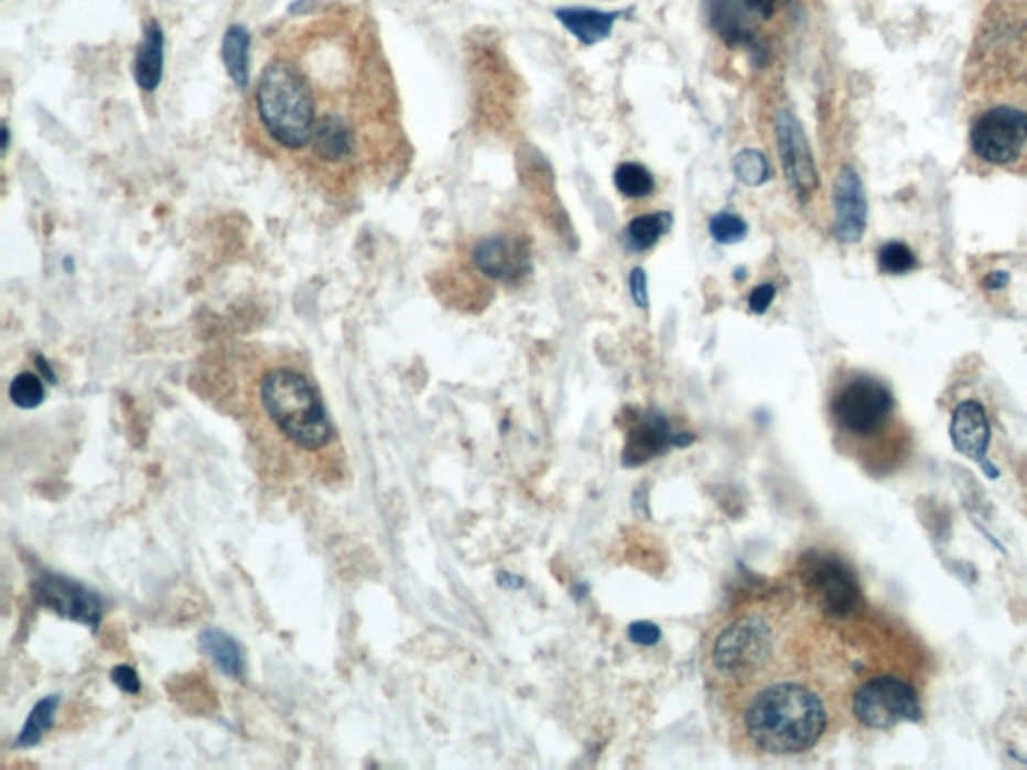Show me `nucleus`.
Segmentation results:
<instances>
[{
    "instance_id": "f257e3e1",
    "label": "nucleus",
    "mask_w": 1027,
    "mask_h": 770,
    "mask_svg": "<svg viewBox=\"0 0 1027 770\" xmlns=\"http://www.w3.org/2000/svg\"><path fill=\"white\" fill-rule=\"evenodd\" d=\"M235 412L266 468L281 480L334 484L344 476V447L307 373L273 361L239 383Z\"/></svg>"
},
{
    "instance_id": "f03ea898",
    "label": "nucleus",
    "mask_w": 1027,
    "mask_h": 770,
    "mask_svg": "<svg viewBox=\"0 0 1027 770\" xmlns=\"http://www.w3.org/2000/svg\"><path fill=\"white\" fill-rule=\"evenodd\" d=\"M725 708L731 735L755 755H801L815 748L833 725V704L821 681L779 682Z\"/></svg>"
},
{
    "instance_id": "7ed1b4c3",
    "label": "nucleus",
    "mask_w": 1027,
    "mask_h": 770,
    "mask_svg": "<svg viewBox=\"0 0 1027 770\" xmlns=\"http://www.w3.org/2000/svg\"><path fill=\"white\" fill-rule=\"evenodd\" d=\"M973 101L1027 109V0L985 4L963 67Z\"/></svg>"
},
{
    "instance_id": "20e7f679",
    "label": "nucleus",
    "mask_w": 1027,
    "mask_h": 770,
    "mask_svg": "<svg viewBox=\"0 0 1027 770\" xmlns=\"http://www.w3.org/2000/svg\"><path fill=\"white\" fill-rule=\"evenodd\" d=\"M829 413L843 446L861 456L873 449L872 468H879L875 449H882L887 468H895L904 452V434L894 395L882 381L865 373L845 376L833 388Z\"/></svg>"
},
{
    "instance_id": "39448f33",
    "label": "nucleus",
    "mask_w": 1027,
    "mask_h": 770,
    "mask_svg": "<svg viewBox=\"0 0 1027 770\" xmlns=\"http://www.w3.org/2000/svg\"><path fill=\"white\" fill-rule=\"evenodd\" d=\"M257 117L275 145L302 151L312 143L317 105L302 68L285 58L263 68L256 93Z\"/></svg>"
},
{
    "instance_id": "423d86ee",
    "label": "nucleus",
    "mask_w": 1027,
    "mask_h": 770,
    "mask_svg": "<svg viewBox=\"0 0 1027 770\" xmlns=\"http://www.w3.org/2000/svg\"><path fill=\"white\" fill-rule=\"evenodd\" d=\"M973 153L995 167L1017 171L1027 165V109L985 105L973 117Z\"/></svg>"
},
{
    "instance_id": "0eeeda50",
    "label": "nucleus",
    "mask_w": 1027,
    "mask_h": 770,
    "mask_svg": "<svg viewBox=\"0 0 1027 770\" xmlns=\"http://www.w3.org/2000/svg\"><path fill=\"white\" fill-rule=\"evenodd\" d=\"M855 720L867 728H889L901 720H916L919 698L911 684L891 676H873L851 698Z\"/></svg>"
},
{
    "instance_id": "6e6552de",
    "label": "nucleus",
    "mask_w": 1027,
    "mask_h": 770,
    "mask_svg": "<svg viewBox=\"0 0 1027 770\" xmlns=\"http://www.w3.org/2000/svg\"><path fill=\"white\" fill-rule=\"evenodd\" d=\"M801 584L811 606L831 618H848L860 610L861 592L843 562L829 556H811L803 562Z\"/></svg>"
},
{
    "instance_id": "1a4fd4ad",
    "label": "nucleus",
    "mask_w": 1027,
    "mask_h": 770,
    "mask_svg": "<svg viewBox=\"0 0 1027 770\" xmlns=\"http://www.w3.org/2000/svg\"><path fill=\"white\" fill-rule=\"evenodd\" d=\"M775 127H777V143H779L777 147H779L785 175L793 185L797 195L804 199L817 189L819 177H817L815 163H813V155L807 143L803 127L797 121L793 112L789 111L777 112Z\"/></svg>"
},
{
    "instance_id": "9d476101",
    "label": "nucleus",
    "mask_w": 1027,
    "mask_h": 770,
    "mask_svg": "<svg viewBox=\"0 0 1027 770\" xmlns=\"http://www.w3.org/2000/svg\"><path fill=\"white\" fill-rule=\"evenodd\" d=\"M474 265L490 280L512 283L522 280L532 268L530 251L520 239L496 235L478 241L474 247Z\"/></svg>"
},
{
    "instance_id": "9b49d317",
    "label": "nucleus",
    "mask_w": 1027,
    "mask_h": 770,
    "mask_svg": "<svg viewBox=\"0 0 1027 770\" xmlns=\"http://www.w3.org/2000/svg\"><path fill=\"white\" fill-rule=\"evenodd\" d=\"M34 596L43 606L55 610L56 615L67 616L71 620H77L83 625L95 626L99 622V616H101L99 598H95L90 592L85 590L75 582H68L58 576L39 578L34 584Z\"/></svg>"
},
{
    "instance_id": "f8f14e48",
    "label": "nucleus",
    "mask_w": 1027,
    "mask_h": 770,
    "mask_svg": "<svg viewBox=\"0 0 1027 770\" xmlns=\"http://www.w3.org/2000/svg\"><path fill=\"white\" fill-rule=\"evenodd\" d=\"M837 235L843 243H857L867 224V202L863 185L853 169L841 171L835 183Z\"/></svg>"
},
{
    "instance_id": "ddd939ff",
    "label": "nucleus",
    "mask_w": 1027,
    "mask_h": 770,
    "mask_svg": "<svg viewBox=\"0 0 1027 770\" xmlns=\"http://www.w3.org/2000/svg\"><path fill=\"white\" fill-rule=\"evenodd\" d=\"M310 149H312L313 156L325 165L346 163L356 151L354 127L347 123L344 115H337L334 111L322 112L313 129Z\"/></svg>"
},
{
    "instance_id": "4468645a",
    "label": "nucleus",
    "mask_w": 1027,
    "mask_h": 770,
    "mask_svg": "<svg viewBox=\"0 0 1027 770\" xmlns=\"http://www.w3.org/2000/svg\"><path fill=\"white\" fill-rule=\"evenodd\" d=\"M990 437H992V432H990L987 415L983 412L982 405L977 402H963L958 405L951 420L953 446L958 447L963 456L982 464L985 469L990 466L985 459Z\"/></svg>"
},
{
    "instance_id": "2eb2a0df",
    "label": "nucleus",
    "mask_w": 1027,
    "mask_h": 770,
    "mask_svg": "<svg viewBox=\"0 0 1027 770\" xmlns=\"http://www.w3.org/2000/svg\"><path fill=\"white\" fill-rule=\"evenodd\" d=\"M165 63V34L156 21L145 26L143 41L134 55V80L141 89L153 93L161 85Z\"/></svg>"
},
{
    "instance_id": "dca6fc26",
    "label": "nucleus",
    "mask_w": 1027,
    "mask_h": 770,
    "mask_svg": "<svg viewBox=\"0 0 1027 770\" xmlns=\"http://www.w3.org/2000/svg\"><path fill=\"white\" fill-rule=\"evenodd\" d=\"M620 14L623 12H603L594 9H560L556 12L560 23L584 45H596L606 36H610Z\"/></svg>"
},
{
    "instance_id": "f3484780",
    "label": "nucleus",
    "mask_w": 1027,
    "mask_h": 770,
    "mask_svg": "<svg viewBox=\"0 0 1027 770\" xmlns=\"http://www.w3.org/2000/svg\"><path fill=\"white\" fill-rule=\"evenodd\" d=\"M249 46H251V34L246 26L231 24L225 31L224 45H221L225 68L234 80L235 87L241 90L247 89V83H249Z\"/></svg>"
},
{
    "instance_id": "a211bd4d",
    "label": "nucleus",
    "mask_w": 1027,
    "mask_h": 770,
    "mask_svg": "<svg viewBox=\"0 0 1027 770\" xmlns=\"http://www.w3.org/2000/svg\"><path fill=\"white\" fill-rule=\"evenodd\" d=\"M670 437L669 424L662 417H648L633 432V442L626 447V454L633 456V464L647 462L669 446Z\"/></svg>"
},
{
    "instance_id": "6ab92c4d",
    "label": "nucleus",
    "mask_w": 1027,
    "mask_h": 770,
    "mask_svg": "<svg viewBox=\"0 0 1027 770\" xmlns=\"http://www.w3.org/2000/svg\"><path fill=\"white\" fill-rule=\"evenodd\" d=\"M669 213L640 215L626 227V243L633 251H647L669 231Z\"/></svg>"
},
{
    "instance_id": "aec40b11",
    "label": "nucleus",
    "mask_w": 1027,
    "mask_h": 770,
    "mask_svg": "<svg viewBox=\"0 0 1027 770\" xmlns=\"http://www.w3.org/2000/svg\"><path fill=\"white\" fill-rule=\"evenodd\" d=\"M616 189L628 199H645L655 191V180L645 165L623 163L615 173Z\"/></svg>"
},
{
    "instance_id": "412c9836",
    "label": "nucleus",
    "mask_w": 1027,
    "mask_h": 770,
    "mask_svg": "<svg viewBox=\"0 0 1027 770\" xmlns=\"http://www.w3.org/2000/svg\"><path fill=\"white\" fill-rule=\"evenodd\" d=\"M202 644L207 654H212L213 660L221 666V669L231 672V674H237L239 672V666H241V654H239V648L235 644L231 638L224 635L221 630H207L202 637Z\"/></svg>"
},
{
    "instance_id": "4be33fe9",
    "label": "nucleus",
    "mask_w": 1027,
    "mask_h": 770,
    "mask_svg": "<svg viewBox=\"0 0 1027 770\" xmlns=\"http://www.w3.org/2000/svg\"><path fill=\"white\" fill-rule=\"evenodd\" d=\"M733 169L738 181L748 187H759L760 183H765L769 177V163L757 149L740 151L733 161Z\"/></svg>"
},
{
    "instance_id": "5701e85b",
    "label": "nucleus",
    "mask_w": 1027,
    "mask_h": 770,
    "mask_svg": "<svg viewBox=\"0 0 1027 770\" xmlns=\"http://www.w3.org/2000/svg\"><path fill=\"white\" fill-rule=\"evenodd\" d=\"M9 395H11L14 405H19L23 410H33L45 400V386H43V381L39 376H34L31 371H24V373H19L12 380Z\"/></svg>"
},
{
    "instance_id": "b1692460",
    "label": "nucleus",
    "mask_w": 1027,
    "mask_h": 770,
    "mask_svg": "<svg viewBox=\"0 0 1027 770\" xmlns=\"http://www.w3.org/2000/svg\"><path fill=\"white\" fill-rule=\"evenodd\" d=\"M916 265V256L911 253V249L899 241H891L879 251V269L889 275H901Z\"/></svg>"
},
{
    "instance_id": "393cba45",
    "label": "nucleus",
    "mask_w": 1027,
    "mask_h": 770,
    "mask_svg": "<svg viewBox=\"0 0 1027 770\" xmlns=\"http://www.w3.org/2000/svg\"><path fill=\"white\" fill-rule=\"evenodd\" d=\"M56 711V698H45L43 703L34 706L33 715L29 716V723L24 725V730L19 737L21 745H34L46 728L53 723V716Z\"/></svg>"
},
{
    "instance_id": "a878e982",
    "label": "nucleus",
    "mask_w": 1027,
    "mask_h": 770,
    "mask_svg": "<svg viewBox=\"0 0 1027 770\" xmlns=\"http://www.w3.org/2000/svg\"><path fill=\"white\" fill-rule=\"evenodd\" d=\"M747 224L731 213H718L711 221V235L718 243H738L747 237Z\"/></svg>"
},
{
    "instance_id": "bb28decb",
    "label": "nucleus",
    "mask_w": 1027,
    "mask_h": 770,
    "mask_svg": "<svg viewBox=\"0 0 1027 770\" xmlns=\"http://www.w3.org/2000/svg\"><path fill=\"white\" fill-rule=\"evenodd\" d=\"M748 14L759 24H767L781 17L791 7L793 0H740Z\"/></svg>"
},
{
    "instance_id": "cd10ccee",
    "label": "nucleus",
    "mask_w": 1027,
    "mask_h": 770,
    "mask_svg": "<svg viewBox=\"0 0 1027 770\" xmlns=\"http://www.w3.org/2000/svg\"><path fill=\"white\" fill-rule=\"evenodd\" d=\"M775 295H777V290H775V285H770V283H765V285L755 288V290L750 291V295H748V307H750V312H767L770 303L775 300Z\"/></svg>"
},
{
    "instance_id": "c85d7f7f",
    "label": "nucleus",
    "mask_w": 1027,
    "mask_h": 770,
    "mask_svg": "<svg viewBox=\"0 0 1027 770\" xmlns=\"http://www.w3.org/2000/svg\"><path fill=\"white\" fill-rule=\"evenodd\" d=\"M628 635L642 647H650V644H655L660 640L659 626L652 625V622H635V625L630 626Z\"/></svg>"
},
{
    "instance_id": "c756f323",
    "label": "nucleus",
    "mask_w": 1027,
    "mask_h": 770,
    "mask_svg": "<svg viewBox=\"0 0 1027 770\" xmlns=\"http://www.w3.org/2000/svg\"><path fill=\"white\" fill-rule=\"evenodd\" d=\"M112 682L123 691V693H139L141 691V682H139V676L133 669L129 666H117L112 670Z\"/></svg>"
},
{
    "instance_id": "7c9ffc66",
    "label": "nucleus",
    "mask_w": 1027,
    "mask_h": 770,
    "mask_svg": "<svg viewBox=\"0 0 1027 770\" xmlns=\"http://www.w3.org/2000/svg\"><path fill=\"white\" fill-rule=\"evenodd\" d=\"M630 291H633V300L637 302L638 307L647 310L648 307V290H647V273L642 269H633V275H630Z\"/></svg>"
},
{
    "instance_id": "2f4dec72",
    "label": "nucleus",
    "mask_w": 1027,
    "mask_h": 770,
    "mask_svg": "<svg viewBox=\"0 0 1027 770\" xmlns=\"http://www.w3.org/2000/svg\"><path fill=\"white\" fill-rule=\"evenodd\" d=\"M983 283H985V288H987V290H1002L1005 283H1007V275L1002 273V271H997V273H990Z\"/></svg>"
},
{
    "instance_id": "473e14b6",
    "label": "nucleus",
    "mask_w": 1027,
    "mask_h": 770,
    "mask_svg": "<svg viewBox=\"0 0 1027 770\" xmlns=\"http://www.w3.org/2000/svg\"><path fill=\"white\" fill-rule=\"evenodd\" d=\"M36 364L41 366V371L45 373V378H48L51 381H55V373H53V369H51V366L46 364L45 359L36 358Z\"/></svg>"
},
{
    "instance_id": "72a5a7b5",
    "label": "nucleus",
    "mask_w": 1027,
    "mask_h": 770,
    "mask_svg": "<svg viewBox=\"0 0 1027 770\" xmlns=\"http://www.w3.org/2000/svg\"><path fill=\"white\" fill-rule=\"evenodd\" d=\"M9 143H11V133H9V127L2 124V149L7 151L9 149Z\"/></svg>"
},
{
    "instance_id": "f704fd0d",
    "label": "nucleus",
    "mask_w": 1027,
    "mask_h": 770,
    "mask_svg": "<svg viewBox=\"0 0 1027 770\" xmlns=\"http://www.w3.org/2000/svg\"><path fill=\"white\" fill-rule=\"evenodd\" d=\"M63 268H67L68 273H73V271H75V265H73V261H71V259H65V261H63Z\"/></svg>"
}]
</instances>
